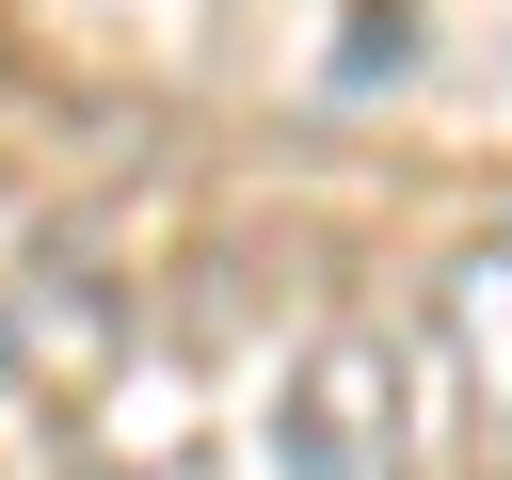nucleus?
<instances>
[{
    "mask_svg": "<svg viewBox=\"0 0 512 480\" xmlns=\"http://www.w3.org/2000/svg\"><path fill=\"white\" fill-rule=\"evenodd\" d=\"M272 448L288 480H416V368L384 320H336L304 336V368L272 384Z\"/></svg>",
    "mask_w": 512,
    "mask_h": 480,
    "instance_id": "nucleus-1",
    "label": "nucleus"
},
{
    "mask_svg": "<svg viewBox=\"0 0 512 480\" xmlns=\"http://www.w3.org/2000/svg\"><path fill=\"white\" fill-rule=\"evenodd\" d=\"M0 368H16V400H112V368H128V288L96 272V256H64V240H32V256H0Z\"/></svg>",
    "mask_w": 512,
    "mask_h": 480,
    "instance_id": "nucleus-2",
    "label": "nucleus"
},
{
    "mask_svg": "<svg viewBox=\"0 0 512 480\" xmlns=\"http://www.w3.org/2000/svg\"><path fill=\"white\" fill-rule=\"evenodd\" d=\"M432 368H448V400L512 448V240L448 256V288H432Z\"/></svg>",
    "mask_w": 512,
    "mask_h": 480,
    "instance_id": "nucleus-3",
    "label": "nucleus"
},
{
    "mask_svg": "<svg viewBox=\"0 0 512 480\" xmlns=\"http://www.w3.org/2000/svg\"><path fill=\"white\" fill-rule=\"evenodd\" d=\"M96 480H208V464H176V448H160V464H96Z\"/></svg>",
    "mask_w": 512,
    "mask_h": 480,
    "instance_id": "nucleus-4",
    "label": "nucleus"
}]
</instances>
